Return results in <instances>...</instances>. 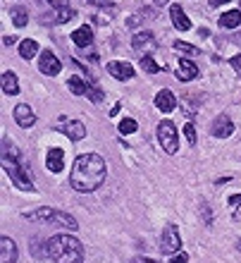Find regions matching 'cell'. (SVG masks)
Wrapping results in <instances>:
<instances>
[{"label": "cell", "instance_id": "f1b7e54d", "mask_svg": "<svg viewBox=\"0 0 241 263\" xmlns=\"http://www.w3.org/2000/svg\"><path fill=\"white\" fill-rule=\"evenodd\" d=\"M170 263H189V256H186L184 251H179V254H174V256L170 258Z\"/></svg>", "mask_w": 241, "mask_h": 263}, {"label": "cell", "instance_id": "836d02e7", "mask_svg": "<svg viewBox=\"0 0 241 263\" xmlns=\"http://www.w3.org/2000/svg\"><path fill=\"white\" fill-rule=\"evenodd\" d=\"M229 0H210V5L213 7H217V5H227Z\"/></svg>", "mask_w": 241, "mask_h": 263}, {"label": "cell", "instance_id": "d590c367", "mask_svg": "<svg viewBox=\"0 0 241 263\" xmlns=\"http://www.w3.org/2000/svg\"><path fill=\"white\" fill-rule=\"evenodd\" d=\"M91 3H96V5H110V0H91Z\"/></svg>", "mask_w": 241, "mask_h": 263}, {"label": "cell", "instance_id": "9a60e30c", "mask_svg": "<svg viewBox=\"0 0 241 263\" xmlns=\"http://www.w3.org/2000/svg\"><path fill=\"white\" fill-rule=\"evenodd\" d=\"M0 84H3V93H7V96H17V93H19V82H17V74H14L12 69H5V72H3Z\"/></svg>", "mask_w": 241, "mask_h": 263}, {"label": "cell", "instance_id": "7c38bea8", "mask_svg": "<svg viewBox=\"0 0 241 263\" xmlns=\"http://www.w3.org/2000/svg\"><path fill=\"white\" fill-rule=\"evenodd\" d=\"M46 165H48L50 173H62L65 170V151L62 148H50L48 156H46Z\"/></svg>", "mask_w": 241, "mask_h": 263}, {"label": "cell", "instance_id": "6da1fadb", "mask_svg": "<svg viewBox=\"0 0 241 263\" xmlns=\"http://www.w3.org/2000/svg\"><path fill=\"white\" fill-rule=\"evenodd\" d=\"M105 175H108V165L105 160L98 156V153H84L74 160L72 165V173H69V184L74 192L79 194H91L96 192L101 184L105 182Z\"/></svg>", "mask_w": 241, "mask_h": 263}, {"label": "cell", "instance_id": "7402d4cb", "mask_svg": "<svg viewBox=\"0 0 241 263\" xmlns=\"http://www.w3.org/2000/svg\"><path fill=\"white\" fill-rule=\"evenodd\" d=\"M36 53H38V43H36L34 39H24V41L19 43V55L24 58V60L36 58Z\"/></svg>", "mask_w": 241, "mask_h": 263}, {"label": "cell", "instance_id": "30bf717a", "mask_svg": "<svg viewBox=\"0 0 241 263\" xmlns=\"http://www.w3.org/2000/svg\"><path fill=\"white\" fill-rule=\"evenodd\" d=\"M108 74H112L117 82H129L131 77H134V67L129 63H117V60H112L108 63Z\"/></svg>", "mask_w": 241, "mask_h": 263}, {"label": "cell", "instance_id": "8d00e7d4", "mask_svg": "<svg viewBox=\"0 0 241 263\" xmlns=\"http://www.w3.org/2000/svg\"><path fill=\"white\" fill-rule=\"evenodd\" d=\"M117 112H119V103H117V105H115V108H112V110H110V118H115Z\"/></svg>", "mask_w": 241, "mask_h": 263}, {"label": "cell", "instance_id": "4dcf8cb0", "mask_svg": "<svg viewBox=\"0 0 241 263\" xmlns=\"http://www.w3.org/2000/svg\"><path fill=\"white\" fill-rule=\"evenodd\" d=\"M131 263H160V261H155V258H141V256H138V258H134Z\"/></svg>", "mask_w": 241, "mask_h": 263}, {"label": "cell", "instance_id": "7a4b0ae2", "mask_svg": "<svg viewBox=\"0 0 241 263\" xmlns=\"http://www.w3.org/2000/svg\"><path fill=\"white\" fill-rule=\"evenodd\" d=\"M48 256L55 263H84V251L82 242L72 235H55L48 239Z\"/></svg>", "mask_w": 241, "mask_h": 263}, {"label": "cell", "instance_id": "3957f363", "mask_svg": "<svg viewBox=\"0 0 241 263\" xmlns=\"http://www.w3.org/2000/svg\"><path fill=\"white\" fill-rule=\"evenodd\" d=\"M3 167H5L7 177H10V180H12L19 189H24V192H34V184H31V180H29L27 167L22 165L19 160H14V158H3Z\"/></svg>", "mask_w": 241, "mask_h": 263}, {"label": "cell", "instance_id": "44dd1931", "mask_svg": "<svg viewBox=\"0 0 241 263\" xmlns=\"http://www.w3.org/2000/svg\"><path fill=\"white\" fill-rule=\"evenodd\" d=\"M53 215H55V208H36L31 213H24V218L34 222H53Z\"/></svg>", "mask_w": 241, "mask_h": 263}, {"label": "cell", "instance_id": "ba28073f", "mask_svg": "<svg viewBox=\"0 0 241 263\" xmlns=\"http://www.w3.org/2000/svg\"><path fill=\"white\" fill-rule=\"evenodd\" d=\"M155 46H158V41H155L153 31H138L131 39V48L136 50V53H144V55H148V50H153Z\"/></svg>", "mask_w": 241, "mask_h": 263}, {"label": "cell", "instance_id": "603a6c76", "mask_svg": "<svg viewBox=\"0 0 241 263\" xmlns=\"http://www.w3.org/2000/svg\"><path fill=\"white\" fill-rule=\"evenodd\" d=\"M10 17H12L14 22V27H27V22H29V12L24 10V7H10Z\"/></svg>", "mask_w": 241, "mask_h": 263}, {"label": "cell", "instance_id": "d6986e66", "mask_svg": "<svg viewBox=\"0 0 241 263\" xmlns=\"http://www.w3.org/2000/svg\"><path fill=\"white\" fill-rule=\"evenodd\" d=\"M67 89L72 91L74 96H86V93H89V89H91V84H86L79 74H72L67 79Z\"/></svg>", "mask_w": 241, "mask_h": 263}, {"label": "cell", "instance_id": "e0dca14e", "mask_svg": "<svg viewBox=\"0 0 241 263\" xmlns=\"http://www.w3.org/2000/svg\"><path fill=\"white\" fill-rule=\"evenodd\" d=\"M198 74V67H196V63H191V60H179V67H177V79L179 82H191L193 77Z\"/></svg>", "mask_w": 241, "mask_h": 263}, {"label": "cell", "instance_id": "484cf974", "mask_svg": "<svg viewBox=\"0 0 241 263\" xmlns=\"http://www.w3.org/2000/svg\"><path fill=\"white\" fill-rule=\"evenodd\" d=\"M174 48L179 53H189V55H198V48L191 46V43H184V41H174Z\"/></svg>", "mask_w": 241, "mask_h": 263}, {"label": "cell", "instance_id": "4316f807", "mask_svg": "<svg viewBox=\"0 0 241 263\" xmlns=\"http://www.w3.org/2000/svg\"><path fill=\"white\" fill-rule=\"evenodd\" d=\"M69 20H74V10H72V7L57 10V22H60V24H65V22H69Z\"/></svg>", "mask_w": 241, "mask_h": 263}, {"label": "cell", "instance_id": "d6a6232c", "mask_svg": "<svg viewBox=\"0 0 241 263\" xmlns=\"http://www.w3.org/2000/svg\"><path fill=\"white\" fill-rule=\"evenodd\" d=\"M239 201H241V194H232V196H229V203H232V206H236Z\"/></svg>", "mask_w": 241, "mask_h": 263}, {"label": "cell", "instance_id": "5b68a950", "mask_svg": "<svg viewBox=\"0 0 241 263\" xmlns=\"http://www.w3.org/2000/svg\"><path fill=\"white\" fill-rule=\"evenodd\" d=\"M179 249H182L179 230L174 228V225H167L163 230V237H160V251L163 254H179Z\"/></svg>", "mask_w": 241, "mask_h": 263}, {"label": "cell", "instance_id": "f546056e", "mask_svg": "<svg viewBox=\"0 0 241 263\" xmlns=\"http://www.w3.org/2000/svg\"><path fill=\"white\" fill-rule=\"evenodd\" d=\"M229 65L234 67V72H236V74H241V55H234V58H232V60H229Z\"/></svg>", "mask_w": 241, "mask_h": 263}, {"label": "cell", "instance_id": "1f68e13d", "mask_svg": "<svg viewBox=\"0 0 241 263\" xmlns=\"http://www.w3.org/2000/svg\"><path fill=\"white\" fill-rule=\"evenodd\" d=\"M14 41H17V39H14L12 34H10V36H3V43H5V46H12Z\"/></svg>", "mask_w": 241, "mask_h": 263}, {"label": "cell", "instance_id": "ab89813d", "mask_svg": "<svg viewBox=\"0 0 241 263\" xmlns=\"http://www.w3.org/2000/svg\"><path fill=\"white\" fill-rule=\"evenodd\" d=\"M239 10H241V0H239Z\"/></svg>", "mask_w": 241, "mask_h": 263}, {"label": "cell", "instance_id": "ac0fdd59", "mask_svg": "<svg viewBox=\"0 0 241 263\" xmlns=\"http://www.w3.org/2000/svg\"><path fill=\"white\" fill-rule=\"evenodd\" d=\"M72 41H74V46H79V48L91 46V43H93V29L86 27V24H84V27H79L74 34H72Z\"/></svg>", "mask_w": 241, "mask_h": 263}, {"label": "cell", "instance_id": "8fae6325", "mask_svg": "<svg viewBox=\"0 0 241 263\" xmlns=\"http://www.w3.org/2000/svg\"><path fill=\"white\" fill-rule=\"evenodd\" d=\"M155 108H158L160 112H172L174 108H177V98H174V93L170 89H163L155 93Z\"/></svg>", "mask_w": 241, "mask_h": 263}, {"label": "cell", "instance_id": "52a82bcc", "mask_svg": "<svg viewBox=\"0 0 241 263\" xmlns=\"http://www.w3.org/2000/svg\"><path fill=\"white\" fill-rule=\"evenodd\" d=\"M38 69H41L43 74L55 77V74H60L62 63L57 60V55H53V53H50V50H43L41 55H38Z\"/></svg>", "mask_w": 241, "mask_h": 263}, {"label": "cell", "instance_id": "8992f818", "mask_svg": "<svg viewBox=\"0 0 241 263\" xmlns=\"http://www.w3.org/2000/svg\"><path fill=\"white\" fill-rule=\"evenodd\" d=\"M210 134L215 139H227L234 134V122L229 120V115H217L213 120V125H210Z\"/></svg>", "mask_w": 241, "mask_h": 263}, {"label": "cell", "instance_id": "277c9868", "mask_svg": "<svg viewBox=\"0 0 241 263\" xmlns=\"http://www.w3.org/2000/svg\"><path fill=\"white\" fill-rule=\"evenodd\" d=\"M158 141L163 146V151L170 153V156L179 151V134H177V127L170 120H163L158 125Z\"/></svg>", "mask_w": 241, "mask_h": 263}, {"label": "cell", "instance_id": "e575fe53", "mask_svg": "<svg viewBox=\"0 0 241 263\" xmlns=\"http://www.w3.org/2000/svg\"><path fill=\"white\" fill-rule=\"evenodd\" d=\"M232 218H234V220H241V206H239V208H236L234 213H232Z\"/></svg>", "mask_w": 241, "mask_h": 263}, {"label": "cell", "instance_id": "74e56055", "mask_svg": "<svg viewBox=\"0 0 241 263\" xmlns=\"http://www.w3.org/2000/svg\"><path fill=\"white\" fill-rule=\"evenodd\" d=\"M155 3H158V5H167V3H170V0H155Z\"/></svg>", "mask_w": 241, "mask_h": 263}, {"label": "cell", "instance_id": "4fadbf2b", "mask_svg": "<svg viewBox=\"0 0 241 263\" xmlns=\"http://www.w3.org/2000/svg\"><path fill=\"white\" fill-rule=\"evenodd\" d=\"M0 263H17V244L10 237L0 239Z\"/></svg>", "mask_w": 241, "mask_h": 263}, {"label": "cell", "instance_id": "9c48e42d", "mask_svg": "<svg viewBox=\"0 0 241 263\" xmlns=\"http://www.w3.org/2000/svg\"><path fill=\"white\" fill-rule=\"evenodd\" d=\"M12 115H14V122H17L19 127H24V129L34 127V122H36L34 110H31V105H27V103H19V105H17Z\"/></svg>", "mask_w": 241, "mask_h": 263}, {"label": "cell", "instance_id": "d4e9b609", "mask_svg": "<svg viewBox=\"0 0 241 263\" xmlns=\"http://www.w3.org/2000/svg\"><path fill=\"white\" fill-rule=\"evenodd\" d=\"M136 120H131V118H124L122 122H119V132H122L124 137H129V134H134L136 132Z\"/></svg>", "mask_w": 241, "mask_h": 263}, {"label": "cell", "instance_id": "f35d334b", "mask_svg": "<svg viewBox=\"0 0 241 263\" xmlns=\"http://www.w3.org/2000/svg\"><path fill=\"white\" fill-rule=\"evenodd\" d=\"M236 249H239V251H241V242H239V244H236Z\"/></svg>", "mask_w": 241, "mask_h": 263}, {"label": "cell", "instance_id": "2e32d148", "mask_svg": "<svg viewBox=\"0 0 241 263\" xmlns=\"http://www.w3.org/2000/svg\"><path fill=\"white\" fill-rule=\"evenodd\" d=\"M62 134H67L72 141H82L86 137V127L82 122H76V120H67L65 125H62Z\"/></svg>", "mask_w": 241, "mask_h": 263}, {"label": "cell", "instance_id": "ffe728a7", "mask_svg": "<svg viewBox=\"0 0 241 263\" xmlns=\"http://www.w3.org/2000/svg\"><path fill=\"white\" fill-rule=\"evenodd\" d=\"M220 27L222 29H236L241 27V10H229V12L220 14Z\"/></svg>", "mask_w": 241, "mask_h": 263}, {"label": "cell", "instance_id": "83f0119b", "mask_svg": "<svg viewBox=\"0 0 241 263\" xmlns=\"http://www.w3.org/2000/svg\"><path fill=\"white\" fill-rule=\"evenodd\" d=\"M184 137H186V141H189L191 146H196V127H193L191 122L184 127Z\"/></svg>", "mask_w": 241, "mask_h": 263}, {"label": "cell", "instance_id": "cb8c5ba5", "mask_svg": "<svg viewBox=\"0 0 241 263\" xmlns=\"http://www.w3.org/2000/svg\"><path fill=\"white\" fill-rule=\"evenodd\" d=\"M141 67H144L146 74H158L160 69H163L155 60H153V55H141Z\"/></svg>", "mask_w": 241, "mask_h": 263}, {"label": "cell", "instance_id": "5bb4252c", "mask_svg": "<svg viewBox=\"0 0 241 263\" xmlns=\"http://www.w3.org/2000/svg\"><path fill=\"white\" fill-rule=\"evenodd\" d=\"M170 17H172L174 29H179V31H189V29H191V20L186 17V12L182 10L179 5H172V7H170Z\"/></svg>", "mask_w": 241, "mask_h": 263}]
</instances>
